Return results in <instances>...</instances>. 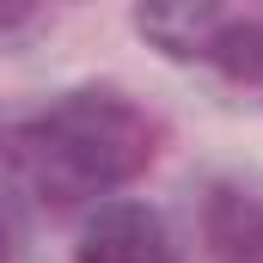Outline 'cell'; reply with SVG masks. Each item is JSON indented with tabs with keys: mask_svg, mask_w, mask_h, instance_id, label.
<instances>
[{
	"mask_svg": "<svg viewBox=\"0 0 263 263\" xmlns=\"http://www.w3.org/2000/svg\"><path fill=\"white\" fill-rule=\"evenodd\" d=\"M153 141L159 135L141 104H129L110 86H80L12 135V172L43 202L67 208V202L110 196L117 184L141 178L153 159Z\"/></svg>",
	"mask_w": 263,
	"mask_h": 263,
	"instance_id": "obj_1",
	"label": "cell"
},
{
	"mask_svg": "<svg viewBox=\"0 0 263 263\" xmlns=\"http://www.w3.org/2000/svg\"><path fill=\"white\" fill-rule=\"evenodd\" d=\"M73 263H184V257L172 245V227L147 202L110 196V202H98L86 214L80 245H73Z\"/></svg>",
	"mask_w": 263,
	"mask_h": 263,
	"instance_id": "obj_2",
	"label": "cell"
},
{
	"mask_svg": "<svg viewBox=\"0 0 263 263\" xmlns=\"http://www.w3.org/2000/svg\"><path fill=\"white\" fill-rule=\"evenodd\" d=\"M208 245H214V257H220V263L263 257V196L220 184L214 202H208Z\"/></svg>",
	"mask_w": 263,
	"mask_h": 263,
	"instance_id": "obj_3",
	"label": "cell"
},
{
	"mask_svg": "<svg viewBox=\"0 0 263 263\" xmlns=\"http://www.w3.org/2000/svg\"><path fill=\"white\" fill-rule=\"evenodd\" d=\"M25 251V220H18V208L0 196V263H18Z\"/></svg>",
	"mask_w": 263,
	"mask_h": 263,
	"instance_id": "obj_4",
	"label": "cell"
}]
</instances>
